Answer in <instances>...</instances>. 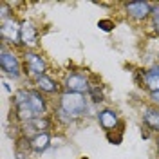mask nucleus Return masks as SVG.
I'll return each instance as SVG.
<instances>
[{"instance_id":"21","label":"nucleus","mask_w":159,"mask_h":159,"mask_svg":"<svg viewBox=\"0 0 159 159\" xmlns=\"http://www.w3.org/2000/svg\"><path fill=\"white\" fill-rule=\"evenodd\" d=\"M157 60H159V52H157Z\"/></svg>"},{"instance_id":"8","label":"nucleus","mask_w":159,"mask_h":159,"mask_svg":"<svg viewBox=\"0 0 159 159\" xmlns=\"http://www.w3.org/2000/svg\"><path fill=\"white\" fill-rule=\"evenodd\" d=\"M96 119H98L99 127L105 130L107 134H109V132H114V130H119L121 127H123V123L119 121V114L114 109H110V107L99 109Z\"/></svg>"},{"instance_id":"3","label":"nucleus","mask_w":159,"mask_h":159,"mask_svg":"<svg viewBox=\"0 0 159 159\" xmlns=\"http://www.w3.org/2000/svg\"><path fill=\"white\" fill-rule=\"evenodd\" d=\"M0 70L4 72V76H9L11 80H20L24 76L22 58L13 47L6 43H0Z\"/></svg>"},{"instance_id":"13","label":"nucleus","mask_w":159,"mask_h":159,"mask_svg":"<svg viewBox=\"0 0 159 159\" xmlns=\"http://www.w3.org/2000/svg\"><path fill=\"white\" fill-rule=\"evenodd\" d=\"M143 89L147 90L148 94L152 92H159V63L145 69V78H143Z\"/></svg>"},{"instance_id":"14","label":"nucleus","mask_w":159,"mask_h":159,"mask_svg":"<svg viewBox=\"0 0 159 159\" xmlns=\"http://www.w3.org/2000/svg\"><path fill=\"white\" fill-rule=\"evenodd\" d=\"M143 125L150 132H159V109L148 105L143 109Z\"/></svg>"},{"instance_id":"11","label":"nucleus","mask_w":159,"mask_h":159,"mask_svg":"<svg viewBox=\"0 0 159 159\" xmlns=\"http://www.w3.org/2000/svg\"><path fill=\"white\" fill-rule=\"evenodd\" d=\"M34 89H38L42 94H47V96H54V94H61L63 92V87H61V83H60L58 80H54L52 76L49 74H45V76H42L38 78L34 83Z\"/></svg>"},{"instance_id":"19","label":"nucleus","mask_w":159,"mask_h":159,"mask_svg":"<svg viewBox=\"0 0 159 159\" xmlns=\"http://www.w3.org/2000/svg\"><path fill=\"white\" fill-rule=\"evenodd\" d=\"M150 134H152V132H150L148 129H143V130H141V136H143V139H150Z\"/></svg>"},{"instance_id":"5","label":"nucleus","mask_w":159,"mask_h":159,"mask_svg":"<svg viewBox=\"0 0 159 159\" xmlns=\"http://www.w3.org/2000/svg\"><path fill=\"white\" fill-rule=\"evenodd\" d=\"M90 83H92V78H90L87 72L72 70V72H67L65 74V78L61 81V87H63V90H69V92L87 94L90 89Z\"/></svg>"},{"instance_id":"7","label":"nucleus","mask_w":159,"mask_h":159,"mask_svg":"<svg viewBox=\"0 0 159 159\" xmlns=\"http://www.w3.org/2000/svg\"><path fill=\"white\" fill-rule=\"evenodd\" d=\"M123 9H125V15H127L130 20H134V22H138V24H145V22H148L150 16H152V4H150V2H143V0H138V2H125V4H123Z\"/></svg>"},{"instance_id":"9","label":"nucleus","mask_w":159,"mask_h":159,"mask_svg":"<svg viewBox=\"0 0 159 159\" xmlns=\"http://www.w3.org/2000/svg\"><path fill=\"white\" fill-rule=\"evenodd\" d=\"M29 105L33 112H34V116L36 118H43V116H49L51 112V107L49 105V99L45 98V94H42L38 89H34V87H29Z\"/></svg>"},{"instance_id":"6","label":"nucleus","mask_w":159,"mask_h":159,"mask_svg":"<svg viewBox=\"0 0 159 159\" xmlns=\"http://www.w3.org/2000/svg\"><path fill=\"white\" fill-rule=\"evenodd\" d=\"M54 127V119L52 116H43V118H34L27 121V123H20L18 130H20V136L22 138H34L36 134H42V132H51Z\"/></svg>"},{"instance_id":"16","label":"nucleus","mask_w":159,"mask_h":159,"mask_svg":"<svg viewBox=\"0 0 159 159\" xmlns=\"http://www.w3.org/2000/svg\"><path fill=\"white\" fill-rule=\"evenodd\" d=\"M148 29L156 36H159V4H152V16H150Z\"/></svg>"},{"instance_id":"10","label":"nucleus","mask_w":159,"mask_h":159,"mask_svg":"<svg viewBox=\"0 0 159 159\" xmlns=\"http://www.w3.org/2000/svg\"><path fill=\"white\" fill-rule=\"evenodd\" d=\"M22 49H34L38 45V29L31 20H22V33H20Z\"/></svg>"},{"instance_id":"15","label":"nucleus","mask_w":159,"mask_h":159,"mask_svg":"<svg viewBox=\"0 0 159 159\" xmlns=\"http://www.w3.org/2000/svg\"><path fill=\"white\" fill-rule=\"evenodd\" d=\"M87 98H89V101L94 103V105L103 103V101H105V87H103L101 83H96V81L92 80L90 89H89V92H87Z\"/></svg>"},{"instance_id":"12","label":"nucleus","mask_w":159,"mask_h":159,"mask_svg":"<svg viewBox=\"0 0 159 159\" xmlns=\"http://www.w3.org/2000/svg\"><path fill=\"white\" fill-rule=\"evenodd\" d=\"M51 143H52L51 132H42V134H36L34 138L29 139V148L34 154H43L51 148Z\"/></svg>"},{"instance_id":"22","label":"nucleus","mask_w":159,"mask_h":159,"mask_svg":"<svg viewBox=\"0 0 159 159\" xmlns=\"http://www.w3.org/2000/svg\"><path fill=\"white\" fill-rule=\"evenodd\" d=\"M81 159H87V157H81Z\"/></svg>"},{"instance_id":"17","label":"nucleus","mask_w":159,"mask_h":159,"mask_svg":"<svg viewBox=\"0 0 159 159\" xmlns=\"http://www.w3.org/2000/svg\"><path fill=\"white\" fill-rule=\"evenodd\" d=\"M98 27H99L101 31H105V33H110V31L116 27V24H114L112 20H109V18H101V20L98 22Z\"/></svg>"},{"instance_id":"18","label":"nucleus","mask_w":159,"mask_h":159,"mask_svg":"<svg viewBox=\"0 0 159 159\" xmlns=\"http://www.w3.org/2000/svg\"><path fill=\"white\" fill-rule=\"evenodd\" d=\"M148 99H150V105H154V107H157L159 109V92H152V94H148Z\"/></svg>"},{"instance_id":"2","label":"nucleus","mask_w":159,"mask_h":159,"mask_svg":"<svg viewBox=\"0 0 159 159\" xmlns=\"http://www.w3.org/2000/svg\"><path fill=\"white\" fill-rule=\"evenodd\" d=\"M22 65H24V76L34 83L38 78L47 74V60L43 54L36 52L34 49H27L22 54Z\"/></svg>"},{"instance_id":"20","label":"nucleus","mask_w":159,"mask_h":159,"mask_svg":"<svg viewBox=\"0 0 159 159\" xmlns=\"http://www.w3.org/2000/svg\"><path fill=\"white\" fill-rule=\"evenodd\" d=\"M156 147H157V156H159V136L156 138Z\"/></svg>"},{"instance_id":"4","label":"nucleus","mask_w":159,"mask_h":159,"mask_svg":"<svg viewBox=\"0 0 159 159\" xmlns=\"http://www.w3.org/2000/svg\"><path fill=\"white\" fill-rule=\"evenodd\" d=\"M20 33H22V20H16L15 16L0 22V43H6L13 49H22L20 43Z\"/></svg>"},{"instance_id":"1","label":"nucleus","mask_w":159,"mask_h":159,"mask_svg":"<svg viewBox=\"0 0 159 159\" xmlns=\"http://www.w3.org/2000/svg\"><path fill=\"white\" fill-rule=\"evenodd\" d=\"M89 103L90 101L87 98V94H78V92H69V90H63L58 96V101H56V105L60 109L76 121L85 118Z\"/></svg>"}]
</instances>
